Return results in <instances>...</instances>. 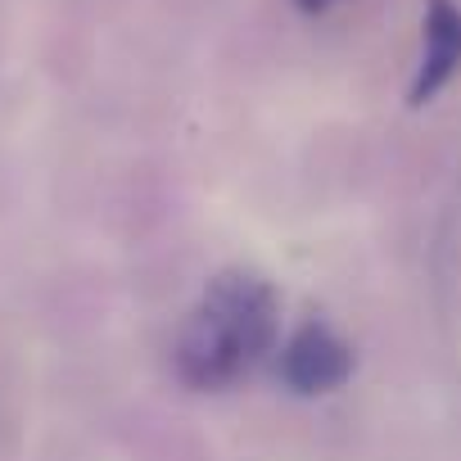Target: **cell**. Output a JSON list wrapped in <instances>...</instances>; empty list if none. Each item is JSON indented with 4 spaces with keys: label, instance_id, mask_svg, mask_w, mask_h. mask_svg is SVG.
<instances>
[{
    "label": "cell",
    "instance_id": "obj_3",
    "mask_svg": "<svg viewBox=\"0 0 461 461\" xmlns=\"http://www.w3.org/2000/svg\"><path fill=\"white\" fill-rule=\"evenodd\" d=\"M456 73H461V5L429 0L425 28H420V64H416V77L407 86V104L425 109Z\"/></svg>",
    "mask_w": 461,
    "mask_h": 461
},
{
    "label": "cell",
    "instance_id": "obj_2",
    "mask_svg": "<svg viewBox=\"0 0 461 461\" xmlns=\"http://www.w3.org/2000/svg\"><path fill=\"white\" fill-rule=\"evenodd\" d=\"M276 371H281V384L299 398H321V393H335L353 380L357 371V353L353 344L321 317H308L290 330V339L281 344V357H276Z\"/></svg>",
    "mask_w": 461,
    "mask_h": 461
},
{
    "label": "cell",
    "instance_id": "obj_1",
    "mask_svg": "<svg viewBox=\"0 0 461 461\" xmlns=\"http://www.w3.org/2000/svg\"><path fill=\"white\" fill-rule=\"evenodd\" d=\"M281 339V294L249 267L217 272L172 339V371L185 389L217 393L240 384Z\"/></svg>",
    "mask_w": 461,
    "mask_h": 461
},
{
    "label": "cell",
    "instance_id": "obj_4",
    "mask_svg": "<svg viewBox=\"0 0 461 461\" xmlns=\"http://www.w3.org/2000/svg\"><path fill=\"white\" fill-rule=\"evenodd\" d=\"M335 5H344V0H294V10H303V14H330Z\"/></svg>",
    "mask_w": 461,
    "mask_h": 461
}]
</instances>
